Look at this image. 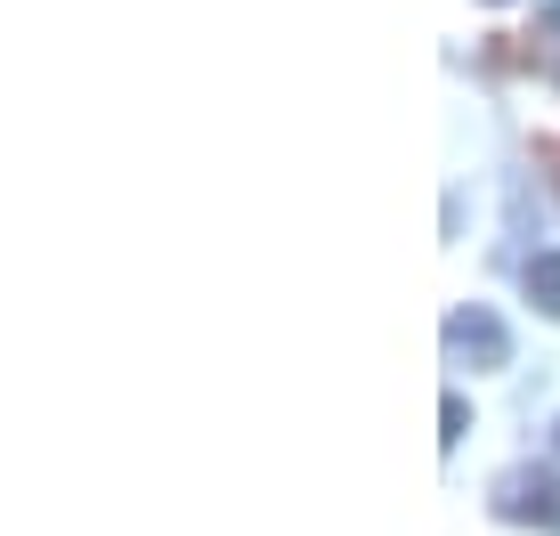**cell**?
Masks as SVG:
<instances>
[{"instance_id":"5b68a950","label":"cell","mask_w":560,"mask_h":536,"mask_svg":"<svg viewBox=\"0 0 560 536\" xmlns=\"http://www.w3.org/2000/svg\"><path fill=\"white\" fill-rule=\"evenodd\" d=\"M463 431H471V407L447 391V398H439V447H463Z\"/></svg>"},{"instance_id":"6da1fadb","label":"cell","mask_w":560,"mask_h":536,"mask_svg":"<svg viewBox=\"0 0 560 536\" xmlns=\"http://www.w3.org/2000/svg\"><path fill=\"white\" fill-rule=\"evenodd\" d=\"M488 512H495V521H512V528L560 536V471H552V464H512V471H495V480H488Z\"/></svg>"},{"instance_id":"7a4b0ae2","label":"cell","mask_w":560,"mask_h":536,"mask_svg":"<svg viewBox=\"0 0 560 536\" xmlns=\"http://www.w3.org/2000/svg\"><path fill=\"white\" fill-rule=\"evenodd\" d=\"M447 358H455V366H471V374L512 366V325L495 317L488 301H463V310L447 317Z\"/></svg>"},{"instance_id":"277c9868","label":"cell","mask_w":560,"mask_h":536,"mask_svg":"<svg viewBox=\"0 0 560 536\" xmlns=\"http://www.w3.org/2000/svg\"><path fill=\"white\" fill-rule=\"evenodd\" d=\"M528 66L545 73V82H560V9H552V16H536V33H528Z\"/></svg>"},{"instance_id":"3957f363","label":"cell","mask_w":560,"mask_h":536,"mask_svg":"<svg viewBox=\"0 0 560 536\" xmlns=\"http://www.w3.org/2000/svg\"><path fill=\"white\" fill-rule=\"evenodd\" d=\"M520 284H528V301L545 317H560V253H528V268H520Z\"/></svg>"},{"instance_id":"52a82bcc","label":"cell","mask_w":560,"mask_h":536,"mask_svg":"<svg viewBox=\"0 0 560 536\" xmlns=\"http://www.w3.org/2000/svg\"><path fill=\"white\" fill-rule=\"evenodd\" d=\"M488 9H504V0H488Z\"/></svg>"},{"instance_id":"8992f818","label":"cell","mask_w":560,"mask_h":536,"mask_svg":"<svg viewBox=\"0 0 560 536\" xmlns=\"http://www.w3.org/2000/svg\"><path fill=\"white\" fill-rule=\"evenodd\" d=\"M552 447H560V423H552Z\"/></svg>"},{"instance_id":"ba28073f","label":"cell","mask_w":560,"mask_h":536,"mask_svg":"<svg viewBox=\"0 0 560 536\" xmlns=\"http://www.w3.org/2000/svg\"><path fill=\"white\" fill-rule=\"evenodd\" d=\"M552 179H560V171H552Z\"/></svg>"}]
</instances>
